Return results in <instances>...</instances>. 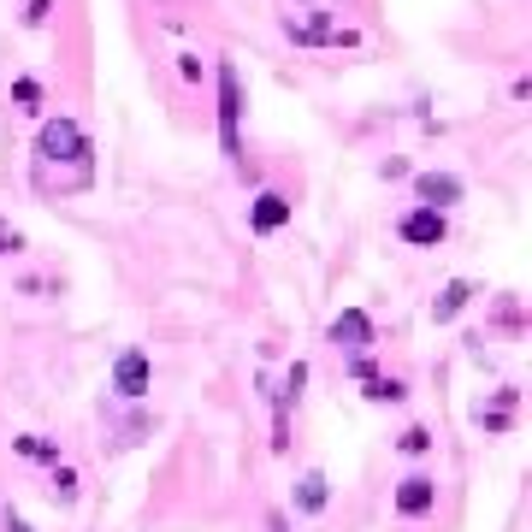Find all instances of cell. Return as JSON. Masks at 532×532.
Wrapping results in <instances>:
<instances>
[{"mask_svg":"<svg viewBox=\"0 0 532 532\" xmlns=\"http://www.w3.org/2000/svg\"><path fill=\"white\" fill-rule=\"evenodd\" d=\"M438 503V479H426V473H408L397 485V515H426Z\"/></svg>","mask_w":532,"mask_h":532,"instance_id":"52a82bcc","label":"cell"},{"mask_svg":"<svg viewBox=\"0 0 532 532\" xmlns=\"http://www.w3.org/2000/svg\"><path fill=\"white\" fill-rule=\"evenodd\" d=\"M397 231L408 237V243H420V249H438L450 225H444V213H438V207H414V213H402Z\"/></svg>","mask_w":532,"mask_h":532,"instance_id":"277c9868","label":"cell"},{"mask_svg":"<svg viewBox=\"0 0 532 532\" xmlns=\"http://www.w3.org/2000/svg\"><path fill=\"white\" fill-rule=\"evenodd\" d=\"M18 249H24V237L12 225H0V255H18Z\"/></svg>","mask_w":532,"mask_h":532,"instance_id":"e0dca14e","label":"cell"},{"mask_svg":"<svg viewBox=\"0 0 532 532\" xmlns=\"http://www.w3.org/2000/svg\"><path fill=\"white\" fill-rule=\"evenodd\" d=\"M284 30H290L296 42H355V30H337V24L314 18V12H290V18H284Z\"/></svg>","mask_w":532,"mask_h":532,"instance_id":"8992f818","label":"cell"},{"mask_svg":"<svg viewBox=\"0 0 532 532\" xmlns=\"http://www.w3.org/2000/svg\"><path fill=\"white\" fill-rule=\"evenodd\" d=\"M414 196L444 213L450 201H462V178H450V172H420V178H414Z\"/></svg>","mask_w":532,"mask_h":532,"instance_id":"ba28073f","label":"cell"},{"mask_svg":"<svg viewBox=\"0 0 532 532\" xmlns=\"http://www.w3.org/2000/svg\"><path fill=\"white\" fill-rule=\"evenodd\" d=\"M18 456H30V462H60V450H54L48 438H36V432H30V438H18Z\"/></svg>","mask_w":532,"mask_h":532,"instance_id":"4fadbf2b","label":"cell"},{"mask_svg":"<svg viewBox=\"0 0 532 532\" xmlns=\"http://www.w3.org/2000/svg\"><path fill=\"white\" fill-rule=\"evenodd\" d=\"M467 296H473L467 284H450V290H444V296L432 302V320H438V326H444V320H456V314L467 308Z\"/></svg>","mask_w":532,"mask_h":532,"instance_id":"7c38bea8","label":"cell"},{"mask_svg":"<svg viewBox=\"0 0 532 532\" xmlns=\"http://www.w3.org/2000/svg\"><path fill=\"white\" fill-rule=\"evenodd\" d=\"M113 391H119V397H148V355H142V349H125V355H119V361H113Z\"/></svg>","mask_w":532,"mask_h":532,"instance_id":"5b68a950","label":"cell"},{"mask_svg":"<svg viewBox=\"0 0 532 532\" xmlns=\"http://www.w3.org/2000/svg\"><path fill=\"white\" fill-rule=\"evenodd\" d=\"M332 343L349 355V361H355V355H367V349H373V320H367L361 308H343V314L332 320Z\"/></svg>","mask_w":532,"mask_h":532,"instance_id":"3957f363","label":"cell"},{"mask_svg":"<svg viewBox=\"0 0 532 532\" xmlns=\"http://www.w3.org/2000/svg\"><path fill=\"white\" fill-rule=\"evenodd\" d=\"M367 397L373 402H402L408 391H402V379H367Z\"/></svg>","mask_w":532,"mask_h":532,"instance_id":"5bb4252c","label":"cell"},{"mask_svg":"<svg viewBox=\"0 0 532 532\" xmlns=\"http://www.w3.org/2000/svg\"><path fill=\"white\" fill-rule=\"evenodd\" d=\"M6 532H30V527H24V521H18V515H6Z\"/></svg>","mask_w":532,"mask_h":532,"instance_id":"ac0fdd59","label":"cell"},{"mask_svg":"<svg viewBox=\"0 0 532 532\" xmlns=\"http://www.w3.org/2000/svg\"><path fill=\"white\" fill-rule=\"evenodd\" d=\"M54 166H71V184H89V136L77 131V119H48L36 136V184Z\"/></svg>","mask_w":532,"mask_h":532,"instance_id":"6da1fadb","label":"cell"},{"mask_svg":"<svg viewBox=\"0 0 532 532\" xmlns=\"http://www.w3.org/2000/svg\"><path fill=\"white\" fill-rule=\"evenodd\" d=\"M54 497H60V503L77 497V473H71V467H54Z\"/></svg>","mask_w":532,"mask_h":532,"instance_id":"9a60e30c","label":"cell"},{"mask_svg":"<svg viewBox=\"0 0 532 532\" xmlns=\"http://www.w3.org/2000/svg\"><path fill=\"white\" fill-rule=\"evenodd\" d=\"M296 509H302V515H320V509H326V473H302V485H296Z\"/></svg>","mask_w":532,"mask_h":532,"instance_id":"8fae6325","label":"cell"},{"mask_svg":"<svg viewBox=\"0 0 532 532\" xmlns=\"http://www.w3.org/2000/svg\"><path fill=\"white\" fill-rule=\"evenodd\" d=\"M473 420H479L485 432H509V420H515V391H497V402H491V408H479Z\"/></svg>","mask_w":532,"mask_h":532,"instance_id":"30bf717a","label":"cell"},{"mask_svg":"<svg viewBox=\"0 0 532 532\" xmlns=\"http://www.w3.org/2000/svg\"><path fill=\"white\" fill-rule=\"evenodd\" d=\"M237 119H243V77H237V66H219V142H225V154H231V160L243 154V142H237Z\"/></svg>","mask_w":532,"mask_h":532,"instance_id":"7a4b0ae2","label":"cell"},{"mask_svg":"<svg viewBox=\"0 0 532 532\" xmlns=\"http://www.w3.org/2000/svg\"><path fill=\"white\" fill-rule=\"evenodd\" d=\"M397 444H402V450H408V456H420V450H432V432H420V426H408V432H402Z\"/></svg>","mask_w":532,"mask_h":532,"instance_id":"2e32d148","label":"cell"},{"mask_svg":"<svg viewBox=\"0 0 532 532\" xmlns=\"http://www.w3.org/2000/svg\"><path fill=\"white\" fill-rule=\"evenodd\" d=\"M284 219H290V201L284 196H272V190L255 196V207H249V225H255V231H278Z\"/></svg>","mask_w":532,"mask_h":532,"instance_id":"9c48e42d","label":"cell"}]
</instances>
